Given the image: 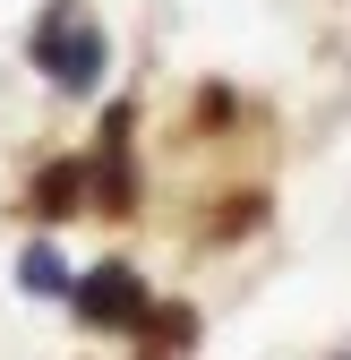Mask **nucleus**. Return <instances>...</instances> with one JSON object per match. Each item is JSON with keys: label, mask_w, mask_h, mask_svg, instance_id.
Here are the masks:
<instances>
[{"label": "nucleus", "mask_w": 351, "mask_h": 360, "mask_svg": "<svg viewBox=\"0 0 351 360\" xmlns=\"http://www.w3.org/2000/svg\"><path fill=\"white\" fill-rule=\"evenodd\" d=\"M77 318H95V326H138V275H128V266H95V275L77 283Z\"/></svg>", "instance_id": "f03ea898"}, {"label": "nucleus", "mask_w": 351, "mask_h": 360, "mask_svg": "<svg viewBox=\"0 0 351 360\" xmlns=\"http://www.w3.org/2000/svg\"><path fill=\"white\" fill-rule=\"evenodd\" d=\"M34 60L52 69L69 95H86V86L103 77V34H86V26H69V34H43V43H34Z\"/></svg>", "instance_id": "f257e3e1"}, {"label": "nucleus", "mask_w": 351, "mask_h": 360, "mask_svg": "<svg viewBox=\"0 0 351 360\" xmlns=\"http://www.w3.org/2000/svg\"><path fill=\"white\" fill-rule=\"evenodd\" d=\"M18 283H26V292H69V257H60V249H26V257H18Z\"/></svg>", "instance_id": "7ed1b4c3"}]
</instances>
